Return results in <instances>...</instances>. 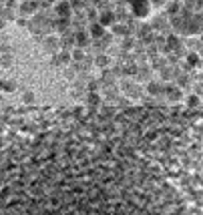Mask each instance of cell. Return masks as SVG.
Listing matches in <instances>:
<instances>
[{"label":"cell","mask_w":203,"mask_h":215,"mask_svg":"<svg viewBox=\"0 0 203 215\" xmlns=\"http://www.w3.org/2000/svg\"><path fill=\"white\" fill-rule=\"evenodd\" d=\"M0 215H185L145 161L101 141L48 135L0 159Z\"/></svg>","instance_id":"1"}]
</instances>
